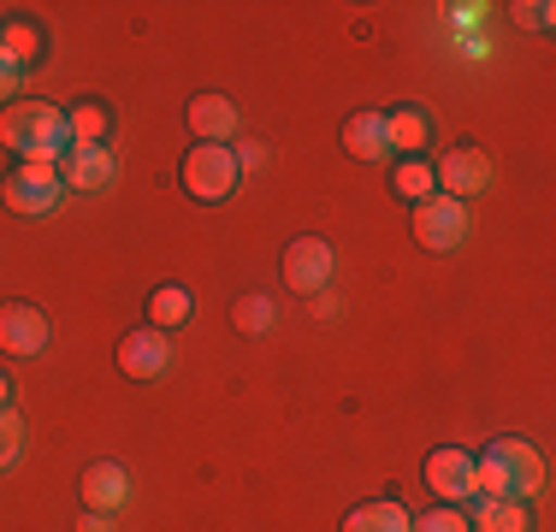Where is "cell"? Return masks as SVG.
I'll use <instances>...</instances> for the list:
<instances>
[{"label": "cell", "mask_w": 556, "mask_h": 532, "mask_svg": "<svg viewBox=\"0 0 556 532\" xmlns=\"http://www.w3.org/2000/svg\"><path fill=\"white\" fill-rule=\"evenodd\" d=\"M0 142L24 160H42V166H60L65 149H72V130H65V106L54 101H7L0 113Z\"/></svg>", "instance_id": "cell-1"}, {"label": "cell", "mask_w": 556, "mask_h": 532, "mask_svg": "<svg viewBox=\"0 0 556 532\" xmlns=\"http://www.w3.org/2000/svg\"><path fill=\"white\" fill-rule=\"evenodd\" d=\"M243 183V166H237L231 149H219V142H195L190 154H184V190H190V202H225V195Z\"/></svg>", "instance_id": "cell-2"}, {"label": "cell", "mask_w": 556, "mask_h": 532, "mask_svg": "<svg viewBox=\"0 0 556 532\" xmlns=\"http://www.w3.org/2000/svg\"><path fill=\"white\" fill-rule=\"evenodd\" d=\"M0 195H7L12 213H24V219H36V213H54L65 183H60V166H42V160H18V166L7 172V183H0Z\"/></svg>", "instance_id": "cell-3"}, {"label": "cell", "mask_w": 556, "mask_h": 532, "mask_svg": "<svg viewBox=\"0 0 556 532\" xmlns=\"http://www.w3.org/2000/svg\"><path fill=\"white\" fill-rule=\"evenodd\" d=\"M468 202H450V195H427L415 207V243L432 249V255H450V249L468 243Z\"/></svg>", "instance_id": "cell-4"}, {"label": "cell", "mask_w": 556, "mask_h": 532, "mask_svg": "<svg viewBox=\"0 0 556 532\" xmlns=\"http://www.w3.org/2000/svg\"><path fill=\"white\" fill-rule=\"evenodd\" d=\"M485 461L503 473V485H509V497H533V491H545V461H539V449L527 444V438H492V444L480 449Z\"/></svg>", "instance_id": "cell-5"}, {"label": "cell", "mask_w": 556, "mask_h": 532, "mask_svg": "<svg viewBox=\"0 0 556 532\" xmlns=\"http://www.w3.org/2000/svg\"><path fill=\"white\" fill-rule=\"evenodd\" d=\"M427 491L439 503H473V449H456V444H439V449H427Z\"/></svg>", "instance_id": "cell-6"}, {"label": "cell", "mask_w": 556, "mask_h": 532, "mask_svg": "<svg viewBox=\"0 0 556 532\" xmlns=\"http://www.w3.org/2000/svg\"><path fill=\"white\" fill-rule=\"evenodd\" d=\"M332 273H338V255H332V243H320V237H296V243L285 249V284L296 290V296L326 290Z\"/></svg>", "instance_id": "cell-7"}, {"label": "cell", "mask_w": 556, "mask_h": 532, "mask_svg": "<svg viewBox=\"0 0 556 532\" xmlns=\"http://www.w3.org/2000/svg\"><path fill=\"white\" fill-rule=\"evenodd\" d=\"M432 178H439V195H450V202H473V195L492 183V160L480 149H456L432 166Z\"/></svg>", "instance_id": "cell-8"}, {"label": "cell", "mask_w": 556, "mask_h": 532, "mask_svg": "<svg viewBox=\"0 0 556 532\" xmlns=\"http://www.w3.org/2000/svg\"><path fill=\"white\" fill-rule=\"evenodd\" d=\"M48 338H54L48 314L24 308V302H7V308H0V350L7 355H42Z\"/></svg>", "instance_id": "cell-9"}, {"label": "cell", "mask_w": 556, "mask_h": 532, "mask_svg": "<svg viewBox=\"0 0 556 532\" xmlns=\"http://www.w3.org/2000/svg\"><path fill=\"white\" fill-rule=\"evenodd\" d=\"M166 331H125V338H118V372H125V379H161L166 372Z\"/></svg>", "instance_id": "cell-10"}, {"label": "cell", "mask_w": 556, "mask_h": 532, "mask_svg": "<svg viewBox=\"0 0 556 532\" xmlns=\"http://www.w3.org/2000/svg\"><path fill=\"white\" fill-rule=\"evenodd\" d=\"M118 178V160H113V149H65V160H60V183L65 190H108V183Z\"/></svg>", "instance_id": "cell-11"}, {"label": "cell", "mask_w": 556, "mask_h": 532, "mask_svg": "<svg viewBox=\"0 0 556 532\" xmlns=\"http://www.w3.org/2000/svg\"><path fill=\"white\" fill-rule=\"evenodd\" d=\"M84 503L96 515H118L130 503V473L118 461H89L84 468Z\"/></svg>", "instance_id": "cell-12"}, {"label": "cell", "mask_w": 556, "mask_h": 532, "mask_svg": "<svg viewBox=\"0 0 556 532\" xmlns=\"http://www.w3.org/2000/svg\"><path fill=\"white\" fill-rule=\"evenodd\" d=\"M184 118H190V137L195 142H219V149H225V142L237 137V106L225 96H195Z\"/></svg>", "instance_id": "cell-13"}, {"label": "cell", "mask_w": 556, "mask_h": 532, "mask_svg": "<svg viewBox=\"0 0 556 532\" xmlns=\"http://www.w3.org/2000/svg\"><path fill=\"white\" fill-rule=\"evenodd\" d=\"M473 532H533V515H527L521 497H473Z\"/></svg>", "instance_id": "cell-14"}, {"label": "cell", "mask_w": 556, "mask_h": 532, "mask_svg": "<svg viewBox=\"0 0 556 532\" xmlns=\"http://www.w3.org/2000/svg\"><path fill=\"white\" fill-rule=\"evenodd\" d=\"M65 130H72V149H108L113 118H108L101 101H72L65 106Z\"/></svg>", "instance_id": "cell-15"}, {"label": "cell", "mask_w": 556, "mask_h": 532, "mask_svg": "<svg viewBox=\"0 0 556 532\" xmlns=\"http://www.w3.org/2000/svg\"><path fill=\"white\" fill-rule=\"evenodd\" d=\"M386 137H391V154L420 160V149H427V137H432V118L420 113V106H396V113H386Z\"/></svg>", "instance_id": "cell-16"}, {"label": "cell", "mask_w": 556, "mask_h": 532, "mask_svg": "<svg viewBox=\"0 0 556 532\" xmlns=\"http://www.w3.org/2000/svg\"><path fill=\"white\" fill-rule=\"evenodd\" d=\"M343 149H350L355 160H379V154H391L386 113H355L350 125H343Z\"/></svg>", "instance_id": "cell-17"}, {"label": "cell", "mask_w": 556, "mask_h": 532, "mask_svg": "<svg viewBox=\"0 0 556 532\" xmlns=\"http://www.w3.org/2000/svg\"><path fill=\"white\" fill-rule=\"evenodd\" d=\"M343 532H408V509H403V503H391V497L362 503V509L343 515Z\"/></svg>", "instance_id": "cell-18"}, {"label": "cell", "mask_w": 556, "mask_h": 532, "mask_svg": "<svg viewBox=\"0 0 556 532\" xmlns=\"http://www.w3.org/2000/svg\"><path fill=\"white\" fill-rule=\"evenodd\" d=\"M195 314V296L184 284H161L149 296V319H154V331H172V326H184V319Z\"/></svg>", "instance_id": "cell-19"}, {"label": "cell", "mask_w": 556, "mask_h": 532, "mask_svg": "<svg viewBox=\"0 0 556 532\" xmlns=\"http://www.w3.org/2000/svg\"><path fill=\"white\" fill-rule=\"evenodd\" d=\"M391 190L403 195V202H427V195H439V178H432V166L427 160H396L391 166Z\"/></svg>", "instance_id": "cell-20"}, {"label": "cell", "mask_w": 556, "mask_h": 532, "mask_svg": "<svg viewBox=\"0 0 556 532\" xmlns=\"http://www.w3.org/2000/svg\"><path fill=\"white\" fill-rule=\"evenodd\" d=\"M0 48L18 65H30L36 53H42V30H36V24H0Z\"/></svg>", "instance_id": "cell-21"}, {"label": "cell", "mask_w": 556, "mask_h": 532, "mask_svg": "<svg viewBox=\"0 0 556 532\" xmlns=\"http://www.w3.org/2000/svg\"><path fill=\"white\" fill-rule=\"evenodd\" d=\"M408 532H473L468 515L456 509V503H439V509H427L420 521H408Z\"/></svg>", "instance_id": "cell-22"}, {"label": "cell", "mask_w": 556, "mask_h": 532, "mask_svg": "<svg viewBox=\"0 0 556 532\" xmlns=\"http://www.w3.org/2000/svg\"><path fill=\"white\" fill-rule=\"evenodd\" d=\"M18 456H24V420L12 415V408H0V473H7Z\"/></svg>", "instance_id": "cell-23"}, {"label": "cell", "mask_w": 556, "mask_h": 532, "mask_svg": "<svg viewBox=\"0 0 556 532\" xmlns=\"http://www.w3.org/2000/svg\"><path fill=\"white\" fill-rule=\"evenodd\" d=\"M237 326H243V331H267L273 326V302L267 296H243V302H237Z\"/></svg>", "instance_id": "cell-24"}, {"label": "cell", "mask_w": 556, "mask_h": 532, "mask_svg": "<svg viewBox=\"0 0 556 532\" xmlns=\"http://www.w3.org/2000/svg\"><path fill=\"white\" fill-rule=\"evenodd\" d=\"M18 77H24V65H18V60H12V53H7V48H0V106H7L12 96H18Z\"/></svg>", "instance_id": "cell-25"}, {"label": "cell", "mask_w": 556, "mask_h": 532, "mask_svg": "<svg viewBox=\"0 0 556 532\" xmlns=\"http://www.w3.org/2000/svg\"><path fill=\"white\" fill-rule=\"evenodd\" d=\"M237 166H243V172H261V166H267V149H261V142H237Z\"/></svg>", "instance_id": "cell-26"}, {"label": "cell", "mask_w": 556, "mask_h": 532, "mask_svg": "<svg viewBox=\"0 0 556 532\" xmlns=\"http://www.w3.org/2000/svg\"><path fill=\"white\" fill-rule=\"evenodd\" d=\"M521 12H527V24H533V30H551V12L556 7H551V0H533V7H521Z\"/></svg>", "instance_id": "cell-27"}, {"label": "cell", "mask_w": 556, "mask_h": 532, "mask_svg": "<svg viewBox=\"0 0 556 532\" xmlns=\"http://www.w3.org/2000/svg\"><path fill=\"white\" fill-rule=\"evenodd\" d=\"M77 532H113V515H96V509H84V521H77Z\"/></svg>", "instance_id": "cell-28"}, {"label": "cell", "mask_w": 556, "mask_h": 532, "mask_svg": "<svg viewBox=\"0 0 556 532\" xmlns=\"http://www.w3.org/2000/svg\"><path fill=\"white\" fill-rule=\"evenodd\" d=\"M450 18H456L462 30H468V24H480V18H485V7H450Z\"/></svg>", "instance_id": "cell-29"}, {"label": "cell", "mask_w": 556, "mask_h": 532, "mask_svg": "<svg viewBox=\"0 0 556 532\" xmlns=\"http://www.w3.org/2000/svg\"><path fill=\"white\" fill-rule=\"evenodd\" d=\"M0 408H12V379L0 372Z\"/></svg>", "instance_id": "cell-30"}]
</instances>
